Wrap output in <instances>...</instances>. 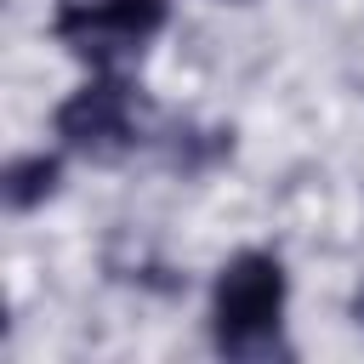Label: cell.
Wrapping results in <instances>:
<instances>
[{
	"instance_id": "6da1fadb",
	"label": "cell",
	"mask_w": 364,
	"mask_h": 364,
	"mask_svg": "<svg viewBox=\"0 0 364 364\" xmlns=\"http://www.w3.org/2000/svg\"><path fill=\"white\" fill-rule=\"evenodd\" d=\"M284 301L290 279L273 250H239L210 284V341L222 358H273L284 353Z\"/></svg>"
},
{
	"instance_id": "7a4b0ae2",
	"label": "cell",
	"mask_w": 364,
	"mask_h": 364,
	"mask_svg": "<svg viewBox=\"0 0 364 364\" xmlns=\"http://www.w3.org/2000/svg\"><path fill=\"white\" fill-rule=\"evenodd\" d=\"M171 23V0H63L51 34L91 68H114Z\"/></svg>"
},
{
	"instance_id": "3957f363",
	"label": "cell",
	"mask_w": 364,
	"mask_h": 364,
	"mask_svg": "<svg viewBox=\"0 0 364 364\" xmlns=\"http://www.w3.org/2000/svg\"><path fill=\"white\" fill-rule=\"evenodd\" d=\"M51 131L68 154L85 159H119L136 142V114H131V85L114 68H91L85 85H74L51 108Z\"/></svg>"
},
{
	"instance_id": "277c9868",
	"label": "cell",
	"mask_w": 364,
	"mask_h": 364,
	"mask_svg": "<svg viewBox=\"0 0 364 364\" xmlns=\"http://www.w3.org/2000/svg\"><path fill=\"white\" fill-rule=\"evenodd\" d=\"M57 182H63V159L57 154H17L11 165H6V205L11 210H34V205H46L51 193H57Z\"/></svg>"
},
{
	"instance_id": "5b68a950",
	"label": "cell",
	"mask_w": 364,
	"mask_h": 364,
	"mask_svg": "<svg viewBox=\"0 0 364 364\" xmlns=\"http://www.w3.org/2000/svg\"><path fill=\"white\" fill-rule=\"evenodd\" d=\"M347 313H353V324H358V330H364V284H358V290H353V301H347Z\"/></svg>"
}]
</instances>
